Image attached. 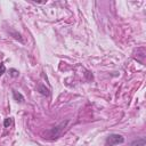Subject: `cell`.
<instances>
[{"label":"cell","instance_id":"obj_3","mask_svg":"<svg viewBox=\"0 0 146 146\" xmlns=\"http://www.w3.org/2000/svg\"><path fill=\"white\" fill-rule=\"evenodd\" d=\"M145 143H146L145 138H140V139H138V140L132 141L130 146H144V145H145Z\"/></svg>","mask_w":146,"mask_h":146},{"label":"cell","instance_id":"obj_6","mask_svg":"<svg viewBox=\"0 0 146 146\" xmlns=\"http://www.w3.org/2000/svg\"><path fill=\"white\" fill-rule=\"evenodd\" d=\"M10 72H11V73H10V75H11V76H14V78H16V76L18 75V71H17V70L11 68V70H10Z\"/></svg>","mask_w":146,"mask_h":146},{"label":"cell","instance_id":"obj_1","mask_svg":"<svg viewBox=\"0 0 146 146\" xmlns=\"http://www.w3.org/2000/svg\"><path fill=\"white\" fill-rule=\"evenodd\" d=\"M123 141H124V138L117 133H112L106 138V145L107 146H115V145L122 144Z\"/></svg>","mask_w":146,"mask_h":146},{"label":"cell","instance_id":"obj_5","mask_svg":"<svg viewBox=\"0 0 146 146\" xmlns=\"http://www.w3.org/2000/svg\"><path fill=\"white\" fill-rule=\"evenodd\" d=\"M13 123V120H11V117H7L6 120H5V122H3V125L6 127V128H8L10 124Z\"/></svg>","mask_w":146,"mask_h":146},{"label":"cell","instance_id":"obj_7","mask_svg":"<svg viewBox=\"0 0 146 146\" xmlns=\"http://www.w3.org/2000/svg\"><path fill=\"white\" fill-rule=\"evenodd\" d=\"M5 71H6V67H5V65H0V76L5 73Z\"/></svg>","mask_w":146,"mask_h":146},{"label":"cell","instance_id":"obj_2","mask_svg":"<svg viewBox=\"0 0 146 146\" xmlns=\"http://www.w3.org/2000/svg\"><path fill=\"white\" fill-rule=\"evenodd\" d=\"M13 96H14V99H15L16 102H18V103H22V102L24 100V97H23L19 92H17L16 90H13Z\"/></svg>","mask_w":146,"mask_h":146},{"label":"cell","instance_id":"obj_4","mask_svg":"<svg viewBox=\"0 0 146 146\" xmlns=\"http://www.w3.org/2000/svg\"><path fill=\"white\" fill-rule=\"evenodd\" d=\"M39 90H40V92L42 95H49V90L47 88H44V86H40L39 87Z\"/></svg>","mask_w":146,"mask_h":146}]
</instances>
